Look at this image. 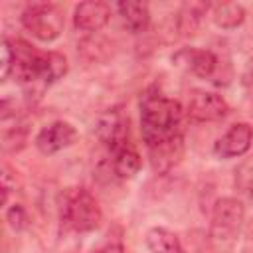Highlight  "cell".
Segmentation results:
<instances>
[{"label":"cell","mask_w":253,"mask_h":253,"mask_svg":"<svg viewBox=\"0 0 253 253\" xmlns=\"http://www.w3.org/2000/svg\"><path fill=\"white\" fill-rule=\"evenodd\" d=\"M140 132L156 172H168L184 152V109L156 87L140 97Z\"/></svg>","instance_id":"1"},{"label":"cell","mask_w":253,"mask_h":253,"mask_svg":"<svg viewBox=\"0 0 253 253\" xmlns=\"http://www.w3.org/2000/svg\"><path fill=\"white\" fill-rule=\"evenodd\" d=\"M14 53L12 73L18 83L32 95L40 97V93L55 83L67 71V59L55 51H38L34 45L16 40L10 42Z\"/></svg>","instance_id":"2"},{"label":"cell","mask_w":253,"mask_h":253,"mask_svg":"<svg viewBox=\"0 0 253 253\" xmlns=\"http://www.w3.org/2000/svg\"><path fill=\"white\" fill-rule=\"evenodd\" d=\"M103 211L99 202L85 188H69L61 196V223L77 233L93 231L101 225Z\"/></svg>","instance_id":"3"},{"label":"cell","mask_w":253,"mask_h":253,"mask_svg":"<svg viewBox=\"0 0 253 253\" xmlns=\"http://www.w3.org/2000/svg\"><path fill=\"white\" fill-rule=\"evenodd\" d=\"M243 219H245V210L239 200L235 198L217 200L211 211V225H210L211 241L221 249L233 245L235 237L241 231Z\"/></svg>","instance_id":"4"},{"label":"cell","mask_w":253,"mask_h":253,"mask_svg":"<svg viewBox=\"0 0 253 253\" xmlns=\"http://www.w3.org/2000/svg\"><path fill=\"white\" fill-rule=\"evenodd\" d=\"M22 26L40 42H53L63 32V12L55 4H30L22 12Z\"/></svg>","instance_id":"5"},{"label":"cell","mask_w":253,"mask_h":253,"mask_svg":"<svg viewBox=\"0 0 253 253\" xmlns=\"http://www.w3.org/2000/svg\"><path fill=\"white\" fill-rule=\"evenodd\" d=\"M97 136L101 144L107 148L109 156L130 146V132H128V117L121 109L107 111L97 123Z\"/></svg>","instance_id":"6"},{"label":"cell","mask_w":253,"mask_h":253,"mask_svg":"<svg viewBox=\"0 0 253 253\" xmlns=\"http://www.w3.org/2000/svg\"><path fill=\"white\" fill-rule=\"evenodd\" d=\"M188 117L200 123H213V121H221L227 117L229 107L223 101V97H219L217 93L211 91H204V89H196L190 93L188 99V109H186Z\"/></svg>","instance_id":"7"},{"label":"cell","mask_w":253,"mask_h":253,"mask_svg":"<svg viewBox=\"0 0 253 253\" xmlns=\"http://www.w3.org/2000/svg\"><path fill=\"white\" fill-rule=\"evenodd\" d=\"M253 140V128L247 123H235L231 125L213 144V152L219 158H235L243 156Z\"/></svg>","instance_id":"8"},{"label":"cell","mask_w":253,"mask_h":253,"mask_svg":"<svg viewBox=\"0 0 253 253\" xmlns=\"http://www.w3.org/2000/svg\"><path fill=\"white\" fill-rule=\"evenodd\" d=\"M77 138L75 128L65 123V121H55L51 125H45L38 136H36V146L42 154H55L67 146L73 144V140Z\"/></svg>","instance_id":"9"},{"label":"cell","mask_w":253,"mask_h":253,"mask_svg":"<svg viewBox=\"0 0 253 253\" xmlns=\"http://www.w3.org/2000/svg\"><path fill=\"white\" fill-rule=\"evenodd\" d=\"M109 20H111V8L109 4L99 2V0H87V2L77 4L75 14H73L75 28L83 32H99L101 28L107 26Z\"/></svg>","instance_id":"10"},{"label":"cell","mask_w":253,"mask_h":253,"mask_svg":"<svg viewBox=\"0 0 253 253\" xmlns=\"http://www.w3.org/2000/svg\"><path fill=\"white\" fill-rule=\"evenodd\" d=\"M176 59H182L186 69L202 79L211 77L217 67V57L210 49H184L176 55Z\"/></svg>","instance_id":"11"},{"label":"cell","mask_w":253,"mask_h":253,"mask_svg":"<svg viewBox=\"0 0 253 253\" xmlns=\"http://www.w3.org/2000/svg\"><path fill=\"white\" fill-rule=\"evenodd\" d=\"M117 10H119L126 30H130L132 34H140L146 30V26L150 22V12L144 2H119Z\"/></svg>","instance_id":"12"},{"label":"cell","mask_w":253,"mask_h":253,"mask_svg":"<svg viewBox=\"0 0 253 253\" xmlns=\"http://www.w3.org/2000/svg\"><path fill=\"white\" fill-rule=\"evenodd\" d=\"M146 245L150 253H184L180 239L164 227H152L146 233Z\"/></svg>","instance_id":"13"},{"label":"cell","mask_w":253,"mask_h":253,"mask_svg":"<svg viewBox=\"0 0 253 253\" xmlns=\"http://www.w3.org/2000/svg\"><path fill=\"white\" fill-rule=\"evenodd\" d=\"M111 166L119 178H132L140 170V154L136 152L134 144L111 154Z\"/></svg>","instance_id":"14"},{"label":"cell","mask_w":253,"mask_h":253,"mask_svg":"<svg viewBox=\"0 0 253 253\" xmlns=\"http://www.w3.org/2000/svg\"><path fill=\"white\" fill-rule=\"evenodd\" d=\"M213 22L223 28V30H233L237 26L243 24L245 20V10L241 4L237 2H223V4H217L213 8Z\"/></svg>","instance_id":"15"},{"label":"cell","mask_w":253,"mask_h":253,"mask_svg":"<svg viewBox=\"0 0 253 253\" xmlns=\"http://www.w3.org/2000/svg\"><path fill=\"white\" fill-rule=\"evenodd\" d=\"M237 184L243 190L253 192V158L251 160H245L241 164V168L237 170Z\"/></svg>","instance_id":"16"},{"label":"cell","mask_w":253,"mask_h":253,"mask_svg":"<svg viewBox=\"0 0 253 253\" xmlns=\"http://www.w3.org/2000/svg\"><path fill=\"white\" fill-rule=\"evenodd\" d=\"M12 65H14L12 45H10V40H4V42H2V67H0V77H2V81H6L8 75L12 73Z\"/></svg>","instance_id":"17"},{"label":"cell","mask_w":253,"mask_h":253,"mask_svg":"<svg viewBox=\"0 0 253 253\" xmlns=\"http://www.w3.org/2000/svg\"><path fill=\"white\" fill-rule=\"evenodd\" d=\"M6 217H8V223H10L14 229H20V227L24 225V221H26L24 210H22L20 206H12V208L6 211Z\"/></svg>","instance_id":"18"},{"label":"cell","mask_w":253,"mask_h":253,"mask_svg":"<svg viewBox=\"0 0 253 253\" xmlns=\"http://www.w3.org/2000/svg\"><path fill=\"white\" fill-rule=\"evenodd\" d=\"M109 253H123V249H121V245H117V247H113Z\"/></svg>","instance_id":"19"},{"label":"cell","mask_w":253,"mask_h":253,"mask_svg":"<svg viewBox=\"0 0 253 253\" xmlns=\"http://www.w3.org/2000/svg\"><path fill=\"white\" fill-rule=\"evenodd\" d=\"M251 196H253V192H251Z\"/></svg>","instance_id":"20"}]
</instances>
